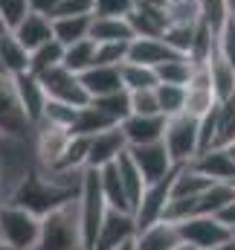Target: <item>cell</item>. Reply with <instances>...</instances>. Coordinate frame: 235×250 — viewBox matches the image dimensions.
<instances>
[{
  "label": "cell",
  "instance_id": "obj_1",
  "mask_svg": "<svg viewBox=\"0 0 235 250\" xmlns=\"http://www.w3.org/2000/svg\"><path fill=\"white\" fill-rule=\"evenodd\" d=\"M35 250H84L78 195L67 198L41 218V239Z\"/></svg>",
  "mask_w": 235,
  "mask_h": 250
},
{
  "label": "cell",
  "instance_id": "obj_2",
  "mask_svg": "<svg viewBox=\"0 0 235 250\" xmlns=\"http://www.w3.org/2000/svg\"><path fill=\"white\" fill-rule=\"evenodd\" d=\"M78 212H81V236H84V250H96L105 218L111 212L105 192H102V178L99 169H87L84 181H81V192H78Z\"/></svg>",
  "mask_w": 235,
  "mask_h": 250
},
{
  "label": "cell",
  "instance_id": "obj_3",
  "mask_svg": "<svg viewBox=\"0 0 235 250\" xmlns=\"http://www.w3.org/2000/svg\"><path fill=\"white\" fill-rule=\"evenodd\" d=\"M41 239V215L32 209L0 201V242L9 250H35Z\"/></svg>",
  "mask_w": 235,
  "mask_h": 250
},
{
  "label": "cell",
  "instance_id": "obj_4",
  "mask_svg": "<svg viewBox=\"0 0 235 250\" xmlns=\"http://www.w3.org/2000/svg\"><path fill=\"white\" fill-rule=\"evenodd\" d=\"M163 143H166V148H169V154H172V160H175L177 166L192 163L200 154V120L189 117L186 111L169 117L166 120Z\"/></svg>",
  "mask_w": 235,
  "mask_h": 250
},
{
  "label": "cell",
  "instance_id": "obj_5",
  "mask_svg": "<svg viewBox=\"0 0 235 250\" xmlns=\"http://www.w3.org/2000/svg\"><path fill=\"white\" fill-rule=\"evenodd\" d=\"M73 131L64 128V125L47 123V120H38L32 128V151H35V163L41 169H56L59 160L67 151V143H70Z\"/></svg>",
  "mask_w": 235,
  "mask_h": 250
},
{
  "label": "cell",
  "instance_id": "obj_6",
  "mask_svg": "<svg viewBox=\"0 0 235 250\" xmlns=\"http://www.w3.org/2000/svg\"><path fill=\"white\" fill-rule=\"evenodd\" d=\"M177 227H180L183 242L195 245L197 250L218 248V245H224V242L235 239V230L233 227H227L218 215H192V218L177 221Z\"/></svg>",
  "mask_w": 235,
  "mask_h": 250
},
{
  "label": "cell",
  "instance_id": "obj_7",
  "mask_svg": "<svg viewBox=\"0 0 235 250\" xmlns=\"http://www.w3.org/2000/svg\"><path fill=\"white\" fill-rule=\"evenodd\" d=\"M38 79L44 82V90H47L50 99L67 102V105H73V108H84V105L90 102V93H87L81 76L73 73V70H67L64 64H61V67H53V70H47V73H41Z\"/></svg>",
  "mask_w": 235,
  "mask_h": 250
},
{
  "label": "cell",
  "instance_id": "obj_8",
  "mask_svg": "<svg viewBox=\"0 0 235 250\" xmlns=\"http://www.w3.org/2000/svg\"><path fill=\"white\" fill-rule=\"evenodd\" d=\"M32 120L26 117L18 90H15V79L12 76H0V131L12 134V137H32Z\"/></svg>",
  "mask_w": 235,
  "mask_h": 250
},
{
  "label": "cell",
  "instance_id": "obj_9",
  "mask_svg": "<svg viewBox=\"0 0 235 250\" xmlns=\"http://www.w3.org/2000/svg\"><path fill=\"white\" fill-rule=\"evenodd\" d=\"M128 154L134 157V163L139 166L145 184H157L163 178H169L177 169V163L172 160L166 143H145V146H128Z\"/></svg>",
  "mask_w": 235,
  "mask_h": 250
},
{
  "label": "cell",
  "instance_id": "obj_10",
  "mask_svg": "<svg viewBox=\"0 0 235 250\" xmlns=\"http://www.w3.org/2000/svg\"><path fill=\"white\" fill-rule=\"evenodd\" d=\"M128 151V137L122 131V125H111L99 134L90 137V157H87V169H102L108 163H117L119 154Z\"/></svg>",
  "mask_w": 235,
  "mask_h": 250
},
{
  "label": "cell",
  "instance_id": "obj_11",
  "mask_svg": "<svg viewBox=\"0 0 235 250\" xmlns=\"http://www.w3.org/2000/svg\"><path fill=\"white\" fill-rule=\"evenodd\" d=\"M183 242L180 227L172 218H160L148 227H139L134 236V250H175Z\"/></svg>",
  "mask_w": 235,
  "mask_h": 250
},
{
  "label": "cell",
  "instance_id": "obj_12",
  "mask_svg": "<svg viewBox=\"0 0 235 250\" xmlns=\"http://www.w3.org/2000/svg\"><path fill=\"white\" fill-rule=\"evenodd\" d=\"M166 120L163 114H131L122 120V131L128 137V146H145V143H160L166 134Z\"/></svg>",
  "mask_w": 235,
  "mask_h": 250
},
{
  "label": "cell",
  "instance_id": "obj_13",
  "mask_svg": "<svg viewBox=\"0 0 235 250\" xmlns=\"http://www.w3.org/2000/svg\"><path fill=\"white\" fill-rule=\"evenodd\" d=\"M15 79V90H18V99L26 111V117L32 120V125L44 117V108H47V90H44V82L35 76V73H20V76H12Z\"/></svg>",
  "mask_w": 235,
  "mask_h": 250
},
{
  "label": "cell",
  "instance_id": "obj_14",
  "mask_svg": "<svg viewBox=\"0 0 235 250\" xmlns=\"http://www.w3.org/2000/svg\"><path fill=\"white\" fill-rule=\"evenodd\" d=\"M189 166H195L209 181H230V184L235 181V160L227 151V146H212V148L200 151Z\"/></svg>",
  "mask_w": 235,
  "mask_h": 250
},
{
  "label": "cell",
  "instance_id": "obj_15",
  "mask_svg": "<svg viewBox=\"0 0 235 250\" xmlns=\"http://www.w3.org/2000/svg\"><path fill=\"white\" fill-rule=\"evenodd\" d=\"M128 21H131L137 38H160V35L166 32V26H169V15H166V9H160V6H148V3H139V0H137L134 12L128 15Z\"/></svg>",
  "mask_w": 235,
  "mask_h": 250
},
{
  "label": "cell",
  "instance_id": "obj_16",
  "mask_svg": "<svg viewBox=\"0 0 235 250\" xmlns=\"http://www.w3.org/2000/svg\"><path fill=\"white\" fill-rule=\"evenodd\" d=\"M81 82L90 93V99L96 96H108V93H117L122 90V73H119V64H93L90 70L81 73Z\"/></svg>",
  "mask_w": 235,
  "mask_h": 250
},
{
  "label": "cell",
  "instance_id": "obj_17",
  "mask_svg": "<svg viewBox=\"0 0 235 250\" xmlns=\"http://www.w3.org/2000/svg\"><path fill=\"white\" fill-rule=\"evenodd\" d=\"M175 56H183V53L172 50L166 44V38H134L128 47V62L148 64V67H160L163 62H169Z\"/></svg>",
  "mask_w": 235,
  "mask_h": 250
},
{
  "label": "cell",
  "instance_id": "obj_18",
  "mask_svg": "<svg viewBox=\"0 0 235 250\" xmlns=\"http://www.w3.org/2000/svg\"><path fill=\"white\" fill-rule=\"evenodd\" d=\"M90 38L96 44H108V41H134V26L128 18H114V15H93L90 23Z\"/></svg>",
  "mask_w": 235,
  "mask_h": 250
},
{
  "label": "cell",
  "instance_id": "obj_19",
  "mask_svg": "<svg viewBox=\"0 0 235 250\" xmlns=\"http://www.w3.org/2000/svg\"><path fill=\"white\" fill-rule=\"evenodd\" d=\"M0 64H3V73L6 76L29 73V50L20 44V38L12 29H6L0 35Z\"/></svg>",
  "mask_w": 235,
  "mask_h": 250
},
{
  "label": "cell",
  "instance_id": "obj_20",
  "mask_svg": "<svg viewBox=\"0 0 235 250\" xmlns=\"http://www.w3.org/2000/svg\"><path fill=\"white\" fill-rule=\"evenodd\" d=\"M209 82H212V93H215V99L218 102H227V99H233L235 96V67L218 50L209 56Z\"/></svg>",
  "mask_w": 235,
  "mask_h": 250
},
{
  "label": "cell",
  "instance_id": "obj_21",
  "mask_svg": "<svg viewBox=\"0 0 235 250\" xmlns=\"http://www.w3.org/2000/svg\"><path fill=\"white\" fill-rule=\"evenodd\" d=\"M18 38H20V44L32 53L35 47H41V44H47L50 38H56L53 35V18H47V15H38V12H29L26 15V21L18 26V29H12Z\"/></svg>",
  "mask_w": 235,
  "mask_h": 250
},
{
  "label": "cell",
  "instance_id": "obj_22",
  "mask_svg": "<svg viewBox=\"0 0 235 250\" xmlns=\"http://www.w3.org/2000/svg\"><path fill=\"white\" fill-rule=\"evenodd\" d=\"M99 178H102V192H105L108 207L117 209V212H131V215H134V207H131L128 192H125V187H122V178H119L117 163L102 166V169H99Z\"/></svg>",
  "mask_w": 235,
  "mask_h": 250
},
{
  "label": "cell",
  "instance_id": "obj_23",
  "mask_svg": "<svg viewBox=\"0 0 235 250\" xmlns=\"http://www.w3.org/2000/svg\"><path fill=\"white\" fill-rule=\"evenodd\" d=\"M90 23H93V15H61V18H53V35L67 47L73 41L90 38Z\"/></svg>",
  "mask_w": 235,
  "mask_h": 250
},
{
  "label": "cell",
  "instance_id": "obj_24",
  "mask_svg": "<svg viewBox=\"0 0 235 250\" xmlns=\"http://www.w3.org/2000/svg\"><path fill=\"white\" fill-rule=\"evenodd\" d=\"M117 169H119V178H122V187H125V192H128V201H131V207H134V212H137V207H139V201H142V192H145L148 184H145L139 166L134 163V157H131L128 151L119 154Z\"/></svg>",
  "mask_w": 235,
  "mask_h": 250
},
{
  "label": "cell",
  "instance_id": "obj_25",
  "mask_svg": "<svg viewBox=\"0 0 235 250\" xmlns=\"http://www.w3.org/2000/svg\"><path fill=\"white\" fill-rule=\"evenodd\" d=\"M96 64V41L93 38H81V41H73L64 47V67L73 70V73H84Z\"/></svg>",
  "mask_w": 235,
  "mask_h": 250
},
{
  "label": "cell",
  "instance_id": "obj_26",
  "mask_svg": "<svg viewBox=\"0 0 235 250\" xmlns=\"http://www.w3.org/2000/svg\"><path fill=\"white\" fill-rule=\"evenodd\" d=\"M61 64H64V44L59 38H50L47 44H41L29 53V73H35V76H41L53 67H61Z\"/></svg>",
  "mask_w": 235,
  "mask_h": 250
},
{
  "label": "cell",
  "instance_id": "obj_27",
  "mask_svg": "<svg viewBox=\"0 0 235 250\" xmlns=\"http://www.w3.org/2000/svg\"><path fill=\"white\" fill-rule=\"evenodd\" d=\"M119 73H122L125 90H142V87H157L160 84L157 67H148V64L125 62V64H119Z\"/></svg>",
  "mask_w": 235,
  "mask_h": 250
},
{
  "label": "cell",
  "instance_id": "obj_28",
  "mask_svg": "<svg viewBox=\"0 0 235 250\" xmlns=\"http://www.w3.org/2000/svg\"><path fill=\"white\" fill-rule=\"evenodd\" d=\"M111 125H117L114 120H108L93 102H87L84 108H78V114H76V123H73V134H84V137H93V134H99V131H105V128H111Z\"/></svg>",
  "mask_w": 235,
  "mask_h": 250
},
{
  "label": "cell",
  "instance_id": "obj_29",
  "mask_svg": "<svg viewBox=\"0 0 235 250\" xmlns=\"http://www.w3.org/2000/svg\"><path fill=\"white\" fill-rule=\"evenodd\" d=\"M192 73H195V62L189 56H175V59H169V62H163L157 67L160 84H183L186 87Z\"/></svg>",
  "mask_w": 235,
  "mask_h": 250
},
{
  "label": "cell",
  "instance_id": "obj_30",
  "mask_svg": "<svg viewBox=\"0 0 235 250\" xmlns=\"http://www.w3.org/2000/svg\"><path fill=\"white\" fill-rule=\"evenodd\" d=\"M108 120H114V123H122L125 117H131V93L122 87L117 93H108V96H96V99H90Z\"/></svg>",
  "mask_w": 235,
  "mask_h": 250
},
{
  "label": "cell",
  "instance_id": "obj_31",
  "mask_svg": "<svg viewBox=\"0 0 235 250\" xmlns=\"http://www.w3.org/2000/svg\"><path fill=\"white\" fill-rule=\"evenodd\" d=\"M157 96H160L163 117L183 114V108H186V87L183 84H157Z\"/></svg>",
  "mask_w": 235,
  "mask_h": 250
},
{
  "label": "cell",
  "instance_id": "obj_32",
  "mask_svg": "<svg viewBox=\"0 0 235 250\" xmlns=\"http://www.w3.org/2000/svg\"><path fill=\"white\" fill-rule=\"evenodd\" d=\"M128 93H131V114H163L157 87H142V90H128Z\"/></svg>",
  "mask_w": 235,
  "mask_h": 250
},
{
  "label": "cell",
  "instance_id": "obj_33",
  "mask_svg": "<svg viewBox=\"0 0 235 250\" xmlns=\"http://www.w3.org/2000/svg\"><path fill=\"white\" fill-rule=\"evenodd\" d=\"M29 12H32L29 0H0V18L6 23V29H18Z\"/></svg>",
  "mask_w": 235,
  "mask_h": 250
},
{
  "label": "cell",
  "instance_id": "obj_34",
  "mask_svg": "<svg viewBox=\"0 0 235 250\" xmlns=\"http://www.w3.org/2000/svg\"><path fill=\"white\" fill-rule=\"evenodd\" d=\"M76 114H78V108H73V105H67V102H59V99H47V108H44V117H41V120L64 125V128H73Z\"/></svg>",
  "mask_w": 235,
  "mask_h": 250
},
{
  "label": "cell",
  "instance_id": "obj_35",
  "mask_svg": "<svg viewBox=\"0 0 235 250\" xmlns=\"http://www.w3.org/2000/svg\"><path fill=\"white\" fill-rule=\"evenodd\" d=\"M128 47H131V41L96 44V64H125L128 62Z\"/></svg>",
  "mask_w": 235,
  "mask_h": 250
},
{
  "label": "cell",
  "instance_id": "obj_36",
  "mask_svg": "<svg viewBox=\"0 0 235 250\" xmlns=\"http://www.w3.org/2000/svg\"><path fill=\"white\" fill-rule=\"evenodd\" d=\"M218 53L235 67V18H230L218 32Z\"/></svg>",
  "mask_w": 235,
  "mask_h": 250
},
{
  "label": "cell",
  "instance_id": "obj_37",
  "mask_svg": "<svg viewBox=\"0 0 235 250\" xmlns=\"http://www.w3.org/2000/svg\"><path fill=\"white\" fill-rule=\"evenodd\" d=\"M137 0H96L93 15H114V18H128L134 12Z\"/></svg>",
  "mask_w": 235,
  "mask_h": 250
},
{
  "label": "cell",
  "instance_id": "obj_38",
  "mask_svg": "<svg viewBox=\"0 0 235 250\" xmlns=\"http://www.w3.org/2000/svg\"><path fill=\"white\" fill-rule=\"evenodd\" d=\"M96 12V0H61L59 12L53 18H61V15H93Z\"/></svg>",
  "mask_w": 235,
  "mask_h": 250
},
{
  "label": "cell",
  "instance_id": "obj_39",
  "mask_svg": "<svg viewBox=\"0 0 235 250\" xmlns=\"http://www.w3.org/2000/svg\"><path fill=\"white\" fill-rule=\"evenodd\" d=\"M29 6H32V12H38V15H47V18H53V15L59 12L61 0H29Z\"/></svg>",
  "mask_w": 235,
  "mask_h": 250
},
{
  "label": "cell",
  "instance_id": "obj_40",
  "mask_svg": "<svg viewBox=\"0 0 235 250\" xmlns=\"http://www.w3.org/2000/svg\"><path fill=\"white\" fill-rule=\"evenodd\" d=\"M218 218H221L227 227H233V230H235V198L224 207V209H221V212H218Z\"/></svg>",
  "mask_w": 235,
  "mask_h": 250
},
{
  "label": "cell",
  "instance_id": "obj_41",
  "mask_svg": "<svg viewBox=\"0 0 235 250\" xmlns=\"http://www.w3.org/2000/svg\"><path fill=\"white\" fill-rule=\"evenodd\" d=\"M209 250H235V239L224 242V245H218V248H209Z\"/></svg>",
  "mask_w": 235,
  "mask_h": 250
},
{
  "label": "cell",
  "instance_id": "obj_42",
  "mask_svg": "<svg viewBox=\"0 0 235 250\" xmlns=\"http://www.w3.org/2000/svg\"><path fill=\"white\" fill-rule=\"evenodd\" d=\"M175 250H197V248H195V245H189V242H180Z\"/></svg>",
  "mask_w": 235,
  "mask_h": 250
},
{
  "label": "cell",
  "instance_id": "obj_43",
  "mask_svg": "<svg viewBox=\"0 0 235 250\" xmlns=\"http://www.w3.org/2000/svg\"><path fill=\"white\" fill-rule=\"evenodd\" d=\"M227 151L233 154V160H235V143H230V146H227Z\"/></svg>",
  "mask_w": 235,
  "mask_h": 250
},
{
  "label": "cell",
  "instance_id": "obj_44",
  "mask_svg": "<svg viewBox=\"0 0 235 250\" xmlns=\"http://www.w3.org/2000/svg\"><path fill=\"white\" fill-rule=\"evenodd\" d=\"M227 3H230V15L235 18V0H227Z\"/></svg>",
  "mask_w": 235,
  "mask_h": 250
},
{
  "label": "cell",
  "instance_id": "obj_45",
  "mask_svg": "<svg viewBox=\"0 0 235 250\" xmlns=\"http://www.w3.org/2000/svg\"><path fill=\"white\" fill-rule=\"evenodd\" d=\"M3 32H6V23H3V18H0V35H3Z\"/></svg>",
  "mask_w": 235,
  "mask_h": 250
},
{
  "label": "cell",
  "instance_id": "obj_46",
  "mask_svg": "<svg viewBox=\"0 0 235 250\" xmlns=\"http://www.w3.org/2000/svg\"><path fill=\"white\" fill-rule=\"evenodd\" d=\"M0 76H6V73H3V64H0Z\"/></svg>",
  "mask_w": 235,
  "mask_h": 250
},
{
  "label": "cell",
  "instance_id": "obj_47",
  "mask_svg": "<svg viewBox=\"0 0 235 250\" xmlns=\"http://www.w3.org/2000/svg\"><path fill=\"white\" fill-rule=\"evenodd\" d=\"M233 184H235V181H233Z\"/></svg>",
  "mask_w": 235,
  "mask_h": 250
}]
</instances>
